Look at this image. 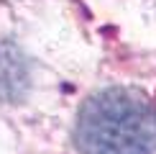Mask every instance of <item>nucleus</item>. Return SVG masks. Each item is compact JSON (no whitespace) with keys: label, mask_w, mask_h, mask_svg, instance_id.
<instances>
[{"label":"nucleus","mask_w":156,"mask_h":154,"mask_svg":"<svg viewBox=\"0 0 156 154\" xmlns=\"http://www.w3.org/2000/svg\"><path fill=\"white\" fill-rule=\"evenodd\" d=\"M80 154H156V111L126 87L97 90L77 113Z\"/></svg>","instance_id":"nucleus-1"},{"label":"nucleus","mask_w":156,"mask_h":154,"mask_svg":"<svg viewBox=\"0 0 156 154\" xmlns=\"http://www.w3.org/2000/svg\"><path fill=\"white\" fill-rule=\"evenodd\" d=\"M28 87V69L23 57L10 44L0 41V100H18Z\"/></svg>","instance_id":"nucleus-2"}]
</instances>
